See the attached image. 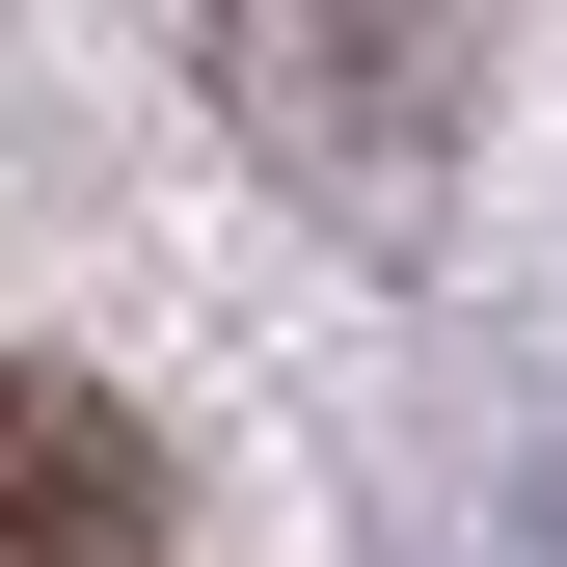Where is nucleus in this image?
Wrapping results in <instances>:
<instances>
[{"instance_id":"1","label":"nucleus","mask_w":567,"mask_h":567,"mask_svg":"<svg viewBox=\"0 0 567 567\" xmlns=\"http://www.w3.org/2000/svg\"><path fill=\"white\" fill-rule=\"evenodd\" d=\"M189 82L244 109V163L351 244H433L460 135H486V28L460 0H189Z\"/></svg>"},{"instance_id":"2","label":"nucleus","mask_w":567,"mask_h":567,"mask_svg":"<svg viewBox=\"0 0 567 567\" xmlns=\"http://www.w3.org/2000/svg\"><path fill=\"white\" fill-rule=\"evenodd\" d=\"M0 567H163V433L54 351H0Z\"/></svg>"}]
</instances>
